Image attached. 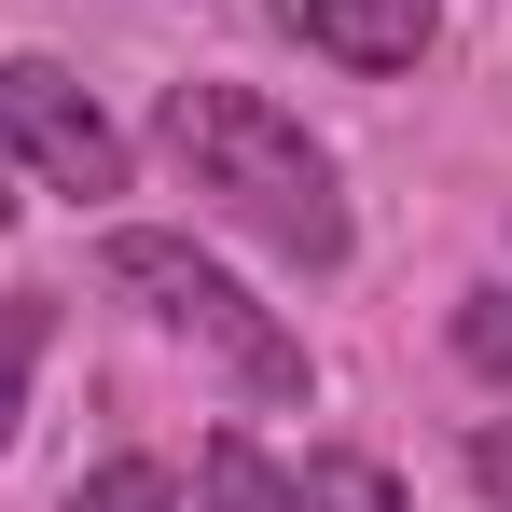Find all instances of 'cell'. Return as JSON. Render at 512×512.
Returning a JSON list of instances; mask_svg holds the SVG:
<instances>
[{"label":"cell","instance_id":"6da1fadb","mask_svg":"<svg viewBox=\"0 0 512 512\" xmlns=\"http://www.w3.org/2000/svg\"><path fill=\"white\" fill-rule=\"evenodd\" d=\"M167 167L236 222V236H263L277 263H305V277H333L346 263V194H333V153L277 111V97L250 84H167Z\"/></svg>","mask_w":512,"mask_h":512},{"label":"cell","instance_id":"7a4b0ae2","mask_svg":"<svg viewBox=\"0 0 512 512\" xmlns=\"http://www.w3.org/2000/svg\"><path fill=\"white\" fill-rule=\"evenodd\" d=\"M111 291H125L153 333L208 346V360L236 374V402H305V388H319V374H305V346L277 333V319H263L250 291L194 250V236H139V222H125V236H111Z\"/></svg>","mask_w":512,"mask_h":512},{"label":"cell","instance_id":"3957f363","mask_svg":"<svg viewBox=\"0 0 512 512\" xmlns=\"http://www.w3.org/2000/svg\"><path fill=\"white\" fill-rule=\"evenodd\" d=\"M0 139L56 180V194H84V208H97V194H125V125H111L56 56H0Z\"/></svg>","mask_w":512,"mask_h":512},{"label":"cell","instance_id":"277c9868","mask_svg":"<svg viewBox=\"0 0 512 512\" xmlns=\"http://www.w3.org/2000/svg\"><path fill=\"white\" fill-rule=\"evenodd\" d=\"M263 14L333 70H416L429 28H443V0H263Z\"/></svg>","mask_w":512,"mask_h":512},{"label":"cell","instance_id":"5b68a950","mask_svg":"<svg viewBox=\"0 0 512 512\" xmlns=\"http://www.w3.org/2000/svg\"><path fill=\"white\" fill-rule=\"evenodd\" d=\"M194 485H208V512H305V485L263 457L250 429H208V471H194Z\"/></svg>","mask_w":512,"mask_h":512},{"label":"cell","instance_id":"8992f818","mask_svg":"<svg viewBox=\"0 0 512 512\" xmlns=\"http://www.w3.org/2000/svg\"><path fill=\"white\" fill-rule=\"evenodd\" d=\"M70 512H180V485L153 471V457H111V471H84V485H70Z\"/></svg>","mask_w":512,"mask_h":512},{"label":"cell","instance_id":"52a82bcc","mask_svg":"<svg viewBox=\"0 0 512 512\" xmlns=\"http://www.w3.org/2000/svg\"><path fill=\"white\" fill-rule=\"evenodd\" d=\"M28 360H42V291L0 305V443H14V416H28Z\"/></svg>","mask_w":512,"mask_h":512},{"label":"cell","instance_id":"ba28073f","mask_svg":"<svg viewBox=\"0 0 512 512\" xmlns=\"http://www.w3.org/2000/svg\"><path fill=\"white\" fill-rule=\"evenodd\" d=\"M305 512H402V485H388L374 457H319V471H305Z\"/></svg>","mask_w":512,"mask_h":512},{"label":"cell","instance_id":"9c48e42d","mask_svg":"<svg viewBox=\"0 0 512 512\" xmlns=\"http://www.w3.org/2000/svg\"><path fill=\"white\" fill-rule=\"evenodd\" d=\"M457 360L512 388V291H457Z\"/></svg>","mask_w":512,"mask_h":512},{"label":"cell","instance_id":"30bf717a","mask_svg":"<svg viewBox=\"0 0 512 512\" xmlns=\"http://www.w3.org/2000/svg\"><path fill=\"white\" fill-rule=\"evenodd\" d=\"M471 485L512 512V416H485V429H471Z\"/></svg>","mask_w":512,"mask_h":512},{"label":"cell","instance_id":"8fae6325","mask_svg":"<svg viewBox=\"0 0 512 512\" xmlns=\"http://www.w3.org/2000/svg\"><path fill=\"white\" fill-rule=\"evenodd\" d=\"M0 222H14V180H0Z\"/></svg>","mask_w":512,"mask_h":512}]
</instances>
